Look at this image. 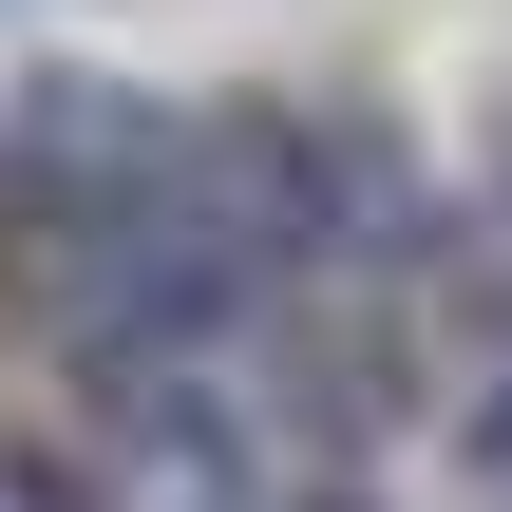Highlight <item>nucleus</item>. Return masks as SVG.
I'll list each match as a JSON object with an SVG mask.
<instances>
[{
	"label": "nucleus",
	"mask_w": 512,
	"mask_h": 512,
	"mask_svg": "<svg viewBox=\"0 0 512 512\" xmlns=\"http://www.w3.org/2000/svg\"><path fill=\"white\" fill-rule=\"evenodd\" d=\"M475 475H494V494H512V380H494V399H475Z\"/></svg>",
	"instance_id": "f257e3e1"
},
{
	"label": "nucleus",
	"mask_w": 512,
	"mask_h": 512,
	"mask_svg": "<svg viewBox=\"0 0 512 512\" xmlns=\"http://www.w3.org/2000/svg\"><path fill=\"white\" fill-rule=\"evenodd\" d=\"M323 512H342V494H323Z\"/></svg>",
	"instance_id": "f03ea898"
}]
</instances>
